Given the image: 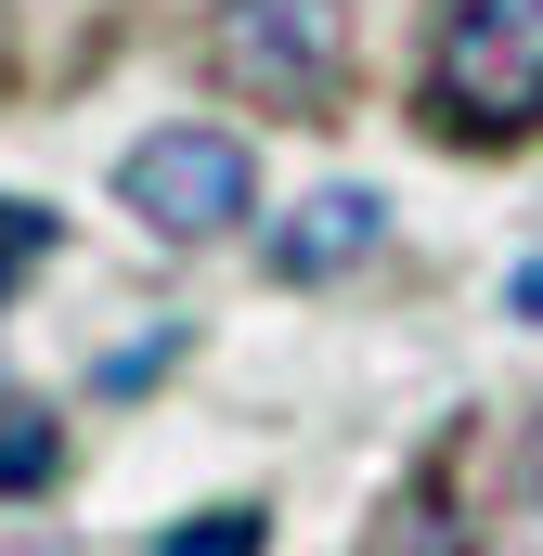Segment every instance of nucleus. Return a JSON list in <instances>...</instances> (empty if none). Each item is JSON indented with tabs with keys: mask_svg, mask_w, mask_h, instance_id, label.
<instances>
[{
	"mask_svg": "<svg viewBox=\"0 0 543 556\" xmlns=\"http://www.w3.org/2000/svg\"><path fill=\"white\" fill-rule=\"evenodd\" d=\"M427 130L440 142H531L543 130V0H453L414 78Z\"/></svg>",
	"mask_w": 543,
	"mask_h": 556,
	"instance_id": "1",
	"label": "nucleus"
},
{
	"mask_svg": "<svg viewBox=\"0 0 543 556\" xmlns=\"http://www.w3.org/2000/svg\"><path fill=\"white\" fill-rule=\"evenodd\" d=\"M207 65L272 117H324L350 91V0H207Z\"/></svg>",
	"mask_w": 543,
	"mask_h": 556,
	"instance_id": "2",
	"label": "nucleus"
},
{
	"mask_svg": "<svg viewBox=\"0 0 543 556\" xmlns=\"http://www.w3.org/2000/svg\"><path fill=\"white\" fill-rule=\"evenodd\" d=\"M117 194H130V220H155V233H233L247 194H260V155L233 130H155V142L117 155Z\"/></svg>",
	"mask_w": 543,
	"mask_h": 556,
	"instance_id": "3",
	"label": "nucleus"
},
{
	"mask_svg": "<svg viewBox=\"0 0 543 556\" xmlns=\"http://www.w3.org/2000/svg\"><path fill=\"white\" fill-rule=\"evenodd\" d=\"M376 233H389V207H376L363 181H324V194H298V207L272 220V285H337V273H363Z\"/></svg>",
	"mask_w": 543,
	"mask_h": 556,
	"instance_id": "4",
	"label": "nucleus"
},
{
	"mask_svg": "<svg viewBox=\"0 0 543 556\" xmlns=\"http://www.w3.org/2000/svg\"><path fill=\"white\" fill-rule=\"evenodd\" d=\"M376 556H479V518L453 492V453H427L402 492L376 505Z\"/></svg>",
	"mask_w": 543,
	"mask_h": 556,
	"instance_id": "5",
	"label": "nucleus"
},
{
	"mask_svg": "<svg viewBox=\"0 0 543 556\" xmlns=\"http://www.w3.org/2000/svg\"><path fill=\"white\" fill-rule=\"evenodd\" d=\"M52 466H65V427L0 402V492H52Z\"/></svg>",
	"mask_w": 543,
	"mask_h": 556,
	"instance_id": "6",
	"label": "nucleus"
},
{
	"mask_svg": "<svg viewBox=\"0 0 543 556\" xmlns=\"http://www.w3.org/2000/svg\"><path fill=\"white\" fill-rule=\"evenodd\" d=\"M155 556H260V518H247V505H207V518L155 531Z\"/></svg>",
	"mask_w": 543,
	"mask_h": 556,
	"instance_id": "7",
	"label": "nucleus"
},
{
	"mask_svg": "<svg viewBox=\"0 0 543 556\" xmlns=\"http://www.w3.org/2000/svg\"><path fill=\"white\" fill-rule=\"evenodd\" d=\"M26 260H52V220L0 194V298H13V273H26Z\"/></svg>",
	"mask_w": 543,
	"mask_h": 556,
	"instance_id": "8",
	"label": "nucleus"
},
{
	"mask_svg": "<svg viewBox=\"0 0 543 556\" xmlns=\"http://www.w3.org/2000/svg\"><path fill=\"white\" fill-rule=\"evenodd\" d=\"M155 363H181V324H168V337H142V350H117V363H104V389H142Z\"/></svg>",
	"mask_w": 543,
	"mask_h": 556,
	"instance_id": "9",
	"label": "nucleus"
},
{
	"mask_svg": "<svg viewBox=\"0 0 543 556\" xmlns=\"http://www.w3.org/2000/svg\"><path fill=\"white\" fill-rule=\"evenodd\" d=\"M505 298H518V324H543V247L518 260V285H505Z\"/></svg>",
	"mask_w": 543,
	"mask_h": 556,
	"instance_id": "10",
	"label": "nucleus"
},
{
	"mask_svg": "<svg viewBox=\"0 0 543 556\" xmlns=\"http://www.w3.org/2000/svg\"><path fill=\"white\" fill-rule=\"evenodd\" d=\"M518 466H531V505H543V415H531V440H518Z\"/></svg>",
	"mask_w": 543,
	"mask_h": 556,
	"instance_id": "11",
	"label": "nucleus"
}]
</instances>
